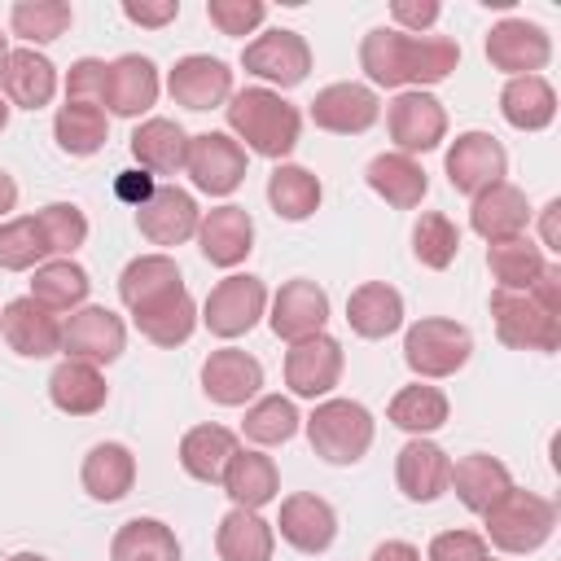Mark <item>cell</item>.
<instances>
[{
    "instance_id": "1",
    "label": "cell",
    "mask_w": 561,
    "mask_h": 561,
    "mask_svg": "<svg viewBox=\"0 0 561 561\" xmlns=\"http://www.w3.org/2000/svg\"><path fill=\"white\" fill-rule=\"evenodd\" d=\"M359 66L377 88H403L416 92L425 83H443L460 66V48L447 35H408L394 26H377L359 44Z\"/></svg>"
},
{
    "instance_id": "2",
    "label": "cell",
    "mask_w": 561,
    "mask_h": 561,
    "mask_svg": "<svg viewBox=\"0 0 561 561\" xmlns=\"http://www.w3.org/2000/svg\"><path fill=\"white\" fill-rule=\"evenodd\" d=\"M228 127L237 131V140H245V149L263 153V158H285L294 153L298 136H302V114L298 105H289L280 92L272 88H241L228 96Z\"/></svg>"
},
{
    "instance_id": "3",
    "label": "cell",
    "mask_w": 561,
    "mask_h": 561,
    "mask_svg": "<svg viewBox=\"0 0 561 561\" xmlns=\"http://www.w3.org/2000/svg\"><path fill=\"white\" fill-rule=\"evenodd\" d=\"M482 517H486V539L513 557L543 548L557 530V504L535 491H517V486H508Z\"/></svg>"
},
{
    "instance_id": "4",
    "label": "cell",
    "mask_w": 561,
    "mask_h": 561,
    "mask_svg": "<svg viewBox=\"0 0 561 561\" xmlns=\"http://www.w3.org/2000/svg\"><path fill=\"white\" fill-rule=\"evenodd\" d=\"M311 451L329 465H355L373 447V412L355 399H324L307 416Z\"/></svg>"
},
{
    "instance_id": "5",
    "label": "cell",
    "mask_w": 561,
    "mask_h": 561,
    "mask_svg": "<svg viewBox=\"0 0 561 561\" xmlns=\"http://www.w3.org/2000/svg\"><path fill=\"white\" fill-rule=\"evenodd\" d=\"M469 351H473V337L465 324L456 320H443V316H430V320H416L403 337V359L416 377H451L469 364Z\"/></svg>"
},
{
    "instance_id": "6",
    "label": "cell",
    "mask_w": 561,
    "mask_h": 561,
    "mask_svg": "<svg viewBox=\"0 0 561 561\" xmlns=\"http://www.w3.org/2000/svg\"><path fill=\"white\" fill-rule=\"evenodd\" d=\"M118 298L127 302L131 320H145V316H158V311L175 307L180 298H188V289H184V276H180L175 259H167V254H140V259H131L123 267Z\"/></svg>"
},
{
    "instance_id": "7",
    "label": "cell",
    "mask_w": 561,
    "mask_h": 561,
    "mask_svg": "<svg viewBox=\"0 0 561 561\" xmlns=\"http://www.w3.org/2000/svg\"><path fill=\"white\" fill-rule=\"evenodd\" d=\"M491 316H495L500 342L513 346V351H557L561 346V320L548 316L530 294L495 289L491 294Z\"/></svg>"
},
{
    "instance_id": "8",
    "label": "cell",
    "mask_w": 561,
    "mask_h": 561,
    "mask_svg": "<svg viewBox=\"0 0 561 561\" xmlns=\"http://www.w3.org/2000/svg\"><path fill=\"white\" fill-rule=\"evenodd\" d=\"M241 66L250 75L276 83V88H298L307 79V70H311V48H307V39L298 31L276 26V31H263L259 39H250L241 48Z\"/></svg>"
},
{
    "instance_id": "9",
    "label": "cell",
    "mask_w": 561,
    "mask_h": 561,
    "mask_svg": "<svg viewBox=\"0 0 561 561\" xmlns=\"http://www.w3.org/2000/svg\"><path fill=\"white\" fill-rule=\"evenodd\" d=\"M386 127H390V140L399 145V153H425V149H438L443 136H447V110L438 96L430 92H399L386 110Z\"/></svg>"
},
{
    "instance_id": "10",
    "label": "cell",
    "mask_w": 561,
    "mask_h": 561,
    "mask_svg": "<svg viewBox=\"0 0 561 561\" xmlns=\"http://www.w3.org/2000/svg\"><path fill=\"white\" fill-rule=\"evenodd\" d=\"M267 307V289L259 276H224L210 294H206V307H202V320L215 337H241L259 324Z\"/></svg>"
},
{
    "instance_id": "11",
    "label": "cell",
    "mask_w": 561,
    "mask_h": 561,
    "mask_svg": "<svg viewBox=\"0 0 561 561\" xmlns=\"http://www.w3.org/2000/svg\"><path fill=\"white\" fill-rule=\"evenodd\" d=\"M123 346H127V329L110 307H79L61 324L66 359H83V364L101 368V364H114L123 355Z\"/></svg>"
},
{
    "instance_id": "12",
    "label": "cell",
    "mask_w": 561,
    "mask_h": 561,
    "mask_svg": "<svg viewBox=\"0 0 561 561\" xmlns=\"http://www.w3.org/2000/svg\"><path fill=\"white\" fill-rule=\"evenodd\" d=\"M504 171H508V153L486 131H460L451 140V149H447V180L465 197H478L482 188L500 184Z\"/></svg>"
},
{
    "instance_id": "13",
    "label": "cell",
    "mask_w": 561,
    "mask_h": 561,
    "mask_svg": "<svg viewBox=\"0 0 561 561\" xmlns=\"http://www.w3.org/2000/svg\"><path fill=\"white\" fill-rule=\"evenodd\" d=\"M184 171L193 175V184L210 197H228L241 180H245V149L224 136V131H202L188 136V162Z\"/></svg>"
},
{
    "instance_id": "14",
    "label": "cell",
    "mask_w": 561,
    "mask_h": 561,
    "mask_svg": "<svg viewBox=\"0 0 561 561\" xmlns=\"http://www.w3.org/2000/svg\"><path fill=\"white\" fill-rule=\"evenodd\" d=\"M548 57H552L548 31L535 26V22H526V18H504V22H495L491 35H486V61H491L495 70L513 75V79L543 70Z\"/></svg>"
},
{
    "instance_id": "15",
    "label": "cell",
    "mask_w": 561,
    "mask_h": 561,
    "mask_svg": "<svg viewBox=\"0 0 561 561\" xmlns=\"http://www.w3.org/2000/svg\"><path fill=\"white\" fill-rule=\"evenodd\" d=\"M337 377H342V346H337V337L316 333V337L289 342V351H285V386L298 399L329 394L337 386Z\"/></svg>"
},
{
    "instance_id": "16",
    "label": "cell",
    "mask_w": 561,
    "mask_h": 561,
    "mask_svg": "<svg viewBox=\"0 0 561 561\" xmlns=\"http://www.w3.org/2000/svg\"><path fill=\"white\" fill-rule=\"evenodd\" d=\"M167 92L175 105L184 110H210V105H224L232 96V70L219 61V57H206V53H188L171 66L167 75Z\"/></svg>"
},
{
    "instance_id": "17",
    "label": "cell",
    "mask_w": 561,
    "mask_h": 561,
    "mask_svg": "<svg viewBox=\"0 0 561 561\" xmlns=\"http://www.w3.org/2000/svg\"><path fill=\"white\" fill-rule=\"evenodd\" d=\"M377 114H381V101L368 83H329L311 101V123L324 131H337V136L368 131L377 123Z\"/></svg>"
},
{
    "instance_id": "18",
    "label": "cell",
    "mask_w": 561,
    "mask_h": 561,
    "mask_svg": "<svg viewBox=\"0 0 561 561\" xmlns=\"http://www.w3.org/2000/svg\"><path fill=\"white\" fill-rule=\"evenodd\" d=\"M272 333L285 337V342H302V337H316L324 333V320H329V294L298 276V280H285L280 294L272 298Z\"/></svg>"
},
{
    "instance_id": "19",
    "label": "cell",
    "mask_w": 561,
    "mask_h": 561,
    "mask_svg": "<svg viewBox=\"0 0 561 561\" xmlns=\"http://www.w3.org/2000/svg\"><path fill=\"white\" fill-rule=\"evenodd\" d=\"M197 224H202V210H197L193 193H184L175 184L153 188V197L145 206H136V228L153 245H180V241L197 237Z\"/></svg>"
},
{
    "instance_id": "20",
    "label": "cell",
    "mask_w": 561,
    "mask_h": 561,
    "mask_svg": "<svg viewBox=\"0 0 561 561\" xmlns=\"http://www.w3.org/2000/svg\"><path fill=\"white\" fill-rule=\"evenodd\" d=\"M0 333L26 359H44V355L61 351V320H57V311L39 307L31 294L26 298H13L0 311Z\"/></svg>"
},
{
    "instance_id": "21",
    "label": "cell",
    "mask_w": 561,
    "mask_h": 561,
    "mask_svg": "<svg viewBox=\"0 0 561 561\" xmlns=\"http://www.w3.org/2000/svg\"><path fill=\"white\" fill-rule=\"evenodd\" d=\"M202 390H206V399H215L224 408H241L245 399H254L263 390V364L237 346L210 351L202 364Z\"/></svg>"
},
{
    "instance_id": "22",
    "label": "cell",
    "mask_w": 561,
    "mask_h": 561,
    "mask_svg": "<svg viewBox=\"0 0 561 561\" xmlns=\"http://www.w3.org/2000/svg\"><path fill=\"white\" fill-rule=\"evenodd\" d=\"M469 224L482 241H513V237H526V224H530V206H526V193L508 180L482 188L473 197V210H469Z\"/></svg>"
},
{
    "instance_id": "23",
    "label": "cell",
    "mask_w": 561,
    "mask_h": 561,
    "mask_svg": "<svg viewBox=\"0 0 561 561\" xmlns=\"http://www.w3.org/2000/svg\"><path fill=\"white\" fill-rule=\"evenodd\" d=\"M280 539L298 552H324L337 535V513L329 508V500L311 495V491H294L280 500Z\"/></svg>"
},
{
    "instance_id": "24",
    "label": "cell",
    "mask_w": 561,
    "mask_h": 561,
    "mask_svg": "<svg viewBox=\"0 0 561 561\" xmlns=\"http://www.w3.org/2000/svg\"><path fill=\"white\" fill-rule=\"evenodd\" d=\"M394 478H399V491L416 504H430L447 491V478H451V460L438 443L430 438H412L399 447V460H394Z\"/></svg>"
},
{
    "instance_id": "25",
    "label": "cell",
    "mask_w": 561,
    "mask_h": 561,
    "mask_svg": "<svg viewBox=\"0 0 561 561\" xmlns=\"http://www.w3.org/2000/svg\"><path fill=\"white\" fill-rule=\"evenodd\" d=\"M158 66L140 53H123L118 61H110V75H105V105L118 114V118H136L145 114L153 101H158Z\"/></svg>"
},
{
    "instance_id": "26",
    "label": "cell",
    "mask_w": 561,
    "mask_h": 561,
    "mask_svg": "<svg viewBox=\"0 0 561 561\" xmlns=\"http://www.w3.org/2000/svg\"><path fill=\"white\" fill-rule=\"evenodd\" d=\"M197 241H202V254L215 267H237L254 250V219L241 206H215V210L202 215Z\"/></svg>"
},
{
    "instance_id": "27",
    "label": "cell",
    "mask_w": 561,
    "mask_h": 561,
    "mask_svg": "<svg viewBox=\"0 0 561 561\" xmlns=\"http://www.w3.org/2000/svg\"><path fill=\"white\" fill-rule=\"evenodd\" d=\"M0 83H4V101H9V105L44 110V105L53 101V92H57V70H53V61H48L44 53H35V48H13L9 61H4Z\"/></svg>"
},
{
    "instance_id": "28",
    "label": "cell",
    "mask_w": 561,
    "mask_h": 561,
    "mask_svg": "<svg viewBox=\"0 0 561 561\" xmlns=\"http://www.w3.org/2000/svg\"><path fill=\"white\" fill-rule=\"evenodd\" d=\"M447 486H456V500H460L469 513H486V508L513 486V473H508L504 460H495V456H486V451H473V456H465V460L451 465Z\"/></svg>"
},
{
    "instance_id": "29",
    "label": "cell",
    "mask_w": 561,
    "mask_h": 561,
    "mask_svg": "<svg viewBox=\"0 0 561 561\" xmlns=\"http://www.w3.org/2000/svg\"><path fill=\"white\" fill-rule=\"evenodd\" d=\"M131 158L140 162V171L175 175L188 162V131L171 118H145L131 131Z\"/></svg>"
},
{
    "instance_id": "30",
    "label": "cell",
    "mask_w": 561,
    "mask_h": 561,
    "mask_svg": "<svg viewBox=\"0 0 561 561\" xmlns=\"http://www.w3.org/2000/svg\"><path fill=\"white\" fill-rule=\"evenodd\" d=\"M219 482H224L228 500H232L237 508H250V513H259L263 504H272L276 491H280V473H276L272 456H263V451H241V447H237V456L228 460V469H224Z\"/></svg>"
},
{
    "instance_id": "31",
    "label": "cell",
    "mask_w": 561,
    "mask_h": 561,
    "mask_svg": "<svg viewBox=\"0 0 561 561\" xmlns=\"http://www.w3.org/2000/svg\"><path fill=\"white\" fill-rule=\"evenodd\" d=\"M364 180H368V188H373L377 197H386L394 210L421 206V197H425V188H430L421 162L408 158V153H399V149H394V153H377V158L368 162Z\"/></svg>"
},
{
    "instance_id": "32",
    "label": "cell",
    "mask_w": 561,
    "mask_h": 561,
    "mask_svg": "<svg viewBox=\"0 0 561 561\" xmlns=\"http://www.w3.org/2000/svg\"><path fill=\"white\" fill-rule=\"evenodd\" d=\"M346 320L359 337L377 342V337H390L399 324H403V298L399 289H390L386 280H364L359 289H351L346 298Z\"/></svg>"
},
{
    "instance_id": "33",
    "label": "cell",
    "mask_w": 561,
    "mask_h": 561,
    "mask_svg": "<svg viewBox=\"0 0 561 561\" xmlns=\"http://www.w3.org/2000/svg\"><path fill=\"white\" fill-rule=\"evenodd\" d=\"M500 114L517 131H543L557 118V92L543 75H517L500 92Z\"/></svg>"
},
{
    "instance_id": "34",
    "label": "cell",
    "mask_w": 561,
    "mask_h": 561,
    "mask_svg": "<svg viewBox=\"0 0 561 561\" xmlns=\"http://www.w3.org/2000/svg\"><path fill=\"white\" fill-rule=\"evenodd\" d=\"M48 399H53L61 412H70V416H92V412L105 408L110 386H105V377H101L92 364L66 359V364H57L53 377H48Z\"/></svg>"
},
{
    "instance_id": "35",
    "label": "cell",
    "mask_w": 561,
    "mask_h": 561,
    "mask_svg": "<svg viewBox=\"0 0 561 561\" xmlns=\"http://www.w3.org/2000/svg\"><path fill=\"white\" fill-rule=\"evenodd\" d=\"M83 491L101 504H114L131 491L136 482V456L123 447V443H96L88 456H83Z\"/></svg>"
},
{
    "instance_id": "36",
    "label": "cell",
    "mask_w": 561,
    "mask_h": 561,
    "mask_svg": "<svg viewBox=\"0 0 561 561\" xmlns=\"http://www.w3.org/2000/svg\"><path fill=\"white\" fill-rule=\"evenodd\" d=\"M232 456H237V434L224 425H193L180 438V465L197 482H219Z\"/></svg>"
},
{
    "instance_id": "37",
    "label": "cell",
    "mask_w": 561,
    "mask_h": 561,
    "mask_svg": "<svg viewBox=\"0 0 561 561\" xmlns=\"http://www.w3.org/2000/svg\"><path fill=\"white\" fill-rule=\"evenodd\" d=\"M272 548H276V535L259 513H250V508L224 513V522L215 530L219 561H272Z\"/></svg>"
},
{
    "instance_id": "38",
    "label": "cell",
    "mask_w": 561,
    "mask_h": 561,
    "mask_svg": "<svg viewBox=\"0 0 561 561\" xmlns=\"http://www.w3.org/2000/svg\"><path fill=\"white\" fill-rule=\"evenodd\" d=\"M110 561H180V539L158 517H131L110 543Z\"/></svg>"
},
{
    "instance_id": "39",
    "label": "cell",
    "mask_w": 561,
    "mask_h": 561,
    "mask_svg": "<svg viewBox=\"0 0 561 561\" xmlns=\"http://www.w3.org/2000/svg\"><path fill=\"white\" fill-rule=\"evenodd\" d=\"M88 289H92V280H88V272L75 259H48V263L35 267V280H31V298L39 307L57 311V316L61 311H79Z\"/></svg>"
},
{
    "instance_id": "40",
    "label": "cell",
    "mask_w": 561,
    "mask_h": 561,
    "mask_svg": "<svg viewBox=\"0 0 561 561\" xmlns=\"http://www.w3.org/2000/svg\"><path fill=\"white\" fill-rule=\"evenodd\" d=\"M486 267H491V276H495L500 289L526 294L539 280V272L548 267V259H543V250L530 237H513V241H495L486 250Z\"/></svg>"
},
{
    "instance_id": "41",
    "label": "cell",
    "mask_w": 561,
    "mask_h": 561,
    "mask_svg": "<svg viewBox=\"0 0 561 561\" xmlns=\"http://www.w3.org/2000/svg\"><path fill=\"white\" fill-rule=\"evenodd\" d=\"M53 136L61 145V153L70 158H88L105 145L110 136V123H105V110L101 105H83V101H66L53 118Z\"/></svg>"
},
{
    "instance_id": "42",
    "label": "cell",
    "mask_w": 561,
    "mask_h": 561,
    "mask_svg": "<svg viewBox=\"0 0 561 561\" xmlns=\"http://www.w3.org/2000/svg\"><path fill=\"white\" fill-rule=\"evenodd\" d=\"M267 202L280 219L298 224V219H311L316 206H320V180L307 171V167H294V162H280L272 175H267Z\"/></svg>"
},
{
    "instance_id": "43",
    "label": "cell",
    "mask_w": 561,
    "mask_h": 561,
    "mask_svg": "<svg viewBox=\"0 0 561 561\" xmlns=\"http://www.w3.org/2000/svg\"><path fill=\"white\" fill-rule=\"evenodd\" d=\"M399 430L408 434H434L438 425H447V394L438 386H403L394 399H390V412H386Z\"/></svg>"
},
{
    "instance_id": "44",
    "label": "cell",
    "mask_w": 561,
    "mask_h": 561,
    "mask_svg": "<svg viewBox=\"0 0 561 561\" xmlns=\"http://www.w3.org/2000/svg\"><path fill=\"white\" fill-rule=\"evenodd\" d=\"M298 408L289 403V399H280V394H263L259 403H250L245 408V421H241V430H245V438L250 443H259V447H276V443H289L294 434H298Z\"/></svg>"
},
{
    "instance_id": "45",
    "label": "cell",
    "mask_w": 561,
    "mask_h": 561,
    "mask_svg": "<svg viewBox=\"0 0 561 561\" xmlns=\"http://www.w3.org/2000/svg\"><path fill=\"white\" fill-rule=\"evenodd\" d=\"M70 22H75V9L66 0H18L9 9L13 35H22L31 44H53Z\"/></svg>"
},
{
    "instance_id": "46",
    "label": "cell",
    "mask_w": 561,
    "mask_h": 561,
    "mask_svg": "<svg viewBox=\"0 0 561 561\" xmlns=\"http://www.w3.org/2000/svg\"><path fill=\"white\" fill-rule=\"evenodd\" d=\"M48 254H53V250H48L44 228H39V219H35V215L0 224V267H4V272H26V267H39Z\"/></svg>"
},
{
    "instance_id": "47",
    "label": "cell",
    "mask_w": 561,
    "mask_h": 561,
    "mask_svg": "<svg viewBox=\"0 0 561 561\" xmlns=\"http://www.w3.org/2000/svg\"><path fill=\"white\" fill-rule=\"evenodd\" d=\"M412 250H416V259L425 267L443 272V267H451V259L460 250V232H456V224L443 210H425L416 219V228H412Z\"/></svg>"
},
{
    "instance_id": "48",
    "label": "cell",
    "mask_w": 561,
    "mask_h": 561,
    "mask_svg": "<svg viewBox=\"0 0 561 561\" xmlns=\"http://www.w3.org/2000/svg\"><path fill=\"white\" fill-rule=\"evenodd\" d=\"M39 228H44V241H48V250L53 254H75L83 241H88V219H83V210L79 206H70V202H48L39 215Z\"/></svg>"
},
{
    "instance_id": "49",
    "label": "cell",
    "mask_w": 561,
    "mask_h": 561,
    "mask_svg": "<svg viewBox=\"0 0 561 561\" xmlns=\"http://www.w3.org/2000/svg\"><path fill=\"white\" fill-rule=\"evenodd\" d=\"M206 18L224 35H250L254 26H263L267 4L263 0H206Z\"/></svg>"
},
{
    "instance_id": "50",
    "label": "cell",
    "mask_w": 561,
    "mask_h": 561,
    "mask_svg": "<svg viewBox=\"0 0 561 561\" xmlns=\"http://www.w3.org/2000/svg\"><path fill=\"white\" fill-rule=\"evenodd\" d=\"M105 75L110 66L96 57H79L66 75V101H83V105H105Z\"/></svg>"
},
{
    "instance_id": "51",
    "label": "cell",
    "mask_w": 561,
    "mask_h": 561,
    "mask_svg": "<svg viewBox=\"0 0 561 561\" xmlns=\"http://www.w3.org/2000/svg\"><path fill=\"white\" fill-rule=\"evenodd\" d=\"M425 561H491V548L473 530H443L430 539Z\"/></svg>"
},
{
    "instance_id": "52",
    "label": "cell",
    "mask_w": 561,
    "mask_h": 561,
    "mask_svg": "<svg viewBox=\"0 0 561 561\" xmlns=\"http://www.w3.org/2000/svg\"><path fill=\"white\" fill-rule=\"evenodd\" d=\"M438 0H394L390 4V18L399 22L394 31H408V35H421V31H430L434 22H438Z\"/></svg>"
},
{
    "instance_id": "53",
    "label": "cell",
    "mask_w": 561,
    "mask_h": 561,
    "mask_svg": "<svg viewBox=\"0 0 561 561\" xmlns=\"http://www.w3.org/2000/svg\"><path fill=\"white\" fill-rule=\"evenodd\" d=\"M123 18L136 26H167L180 18V0H123Z\"/></svg>"
},
{
    "instance_id": "54",
    "label": "cell",
    "mask_w": 561,
    "mask_h": 561,
    "mask_svg": "<svg viewBox=\"0 0 561 561\" xmlns=\"http://www.w3.org/2000/svg\"><path fill=\"white\" fill-rule=\"evenodd\" d=\"M526 294H530L548 316H557V320H561V267H557V263H548V267L539 272V280H535Z\"/></svg>"
},
{
    "instance_id": "55",
    "label": "cell",
    "mask_w": 561,
    "mask_h": 561,
    "mask_svg": "<svg viewBox=\"0 0 561 561\" xmlns=\"http://www.w3.org/2000/svg\"><path fill=\"white\" fill-rule=\"evenodd\" d=\"M114 188H118V197H123V202L145 206V202L153 197V175H149V171H123Z\"/></svg>"
},
{
    "instance_id": "56",
    "label": "cell",
    "mask_w": 561,
    "mask_h": 561,
    "mask_svg": "<svg viewBox=\"0 0 561 561\" xmlns=\"http://www.w3.org/2000/svg\"><path fill=\"white\" fill-rule=\"evenodd\" d=\"M539 228H543V245H539V250H561V202H557V197L543 206Z\"/></svg>"
},
{
    "instance_id": "57",
    "label": "cell",
    "mask_w": 561,
    "mask_h": 561,
    "mask_svg": "<svg viewBox=\"0 0 561 561\" xmlns=\"http://www.w3.org/2000/svg\"><path fill=\"white\" fill-rule=\"evenodd\" d=\"M373 561H421V552L403 539H386V543L373 548Z\"/></svg>"
},
{
    "instance_id": "58",
    "label": "cell",
    "mask_w": 561,
    "mask_h": 561,
    "mask_svg": "<svg viewBox=\"0 0 561 561\" xmlns=\"http://www.w3.org/2000/svg\"><path fill=\"white\" fill-rule=\"evenodd\" d=\"M13 206H18V184H13V175L0 171V219H4Z\"/></svg>"
},
{
    "instance_id": "59",
    "label": "cell",
    "mask_w": 561,
    "mask_h": 561,
    "mask_svg": "<svg viewBox=\"0 0 561 561\" xmlns=\"http://www.w3.org/2000/svg\"><path fill=\"white\" fill-rule=\"evenodd\" d=\"M9 561H48V557H39V552H18V557H9Z\"/></svg>"
},
{
    "instance_id": "60",
    "label": "cell",
    "mask_w": 561,
    "mask_h": 561,
    "mask_svg": "<svg viewBox=\"0 0 561 561\" xmlns=\"http://www.w3.org/2000/svg\"><path fill=\"white\" fill-rule=\"evenodd\" d=\"M4 123H9V101L0 96V131H4Z\"/></svg>"
},
{
    "instance_id": "61",
    "label": "cell",
    "mask_w": 561,
    "mask_h": 561,
    "mask_svg": "<svg viewBox=\"0 0 561 561\" xmlns=\"http://www.w3.org/2000/svg\"><path fill=\"white\" fill-rule=\"evenodd\" d=\"M4 61H9V44H4V35H0V75H4Z\"/></svg>"
}]
</instances>
